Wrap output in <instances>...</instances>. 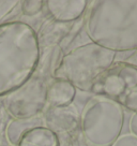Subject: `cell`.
I'll return each instance as SVG.
<instances>
[{
    "mask_svg": "<svg viewBox=\"0 0 137 146\" xmlns=\"http://www.w3.org/2000/svg\"><path fill=\"white\" fill-rule=\"evenodd\" d=\"M90 90L120 104L128 92L137 90V69L125 62L113 64L93 83Z\"/></svg>",
    "mask_w": 137,
    "mask_h": 146,
    "instance_id": "277c9868",
    "label": "cell"
},
{
    "mask_svg": "<svg viewBox=\"0 0 137 146\" xmlns=\"http://www.w3.org/2000/svg\"><path fill=\"white\" fill-rule=\"evenodd\" d=\"M25 146H59L58 137L47 128H38L27 137Z\"/></svg>",
    "mask_w": 137,
    "mask_h": 146,
    "instance_id": "ba28073f",
    "label": "cell"
},
{
    "mask_svg": "<svg viewBox=\"0 0 137 146\" xmlns=\"http://www.w3.org/2000/svg\"><path fill=\"white\" fill-rule=\"evenodd\" d=\"M123 62L130 64V66H132V67H134L135 69H137V50H134V53H133L132 55H130Z\"/></svg>",
    "mask_w": 137,
    "mask_h": 146,
    "instance_id": "4fadbf2b",
    "label": "cell"
},
{
    "mask_svg": "<svg viewBox=\"0 0 137 146\" xmlns=\"http://www.w3.org/2000/svg\"><path fill=\"white\" fill-rule=\"evenodd\" d=\"M122 106L106 97L92 98L79 116V131L89 146H110L121 134Z\"/></svg>",
    "mask_w": 137,
    "mask_h": 146,
    "instance_id": "3957f363",
    "label": "cell"
},
{
    "mask_svg": "<svg viewBox=\"0 0 137 146\" xmlns=\"http://www.w3.org/2000/svg\"><path fill=\"white\" fill-rule=\"evenodd\" d=\"M88 3L89 1L86 0L48 1L47 7L57 22L68 24L80 17L87 10Z\"/></svg>",
    "mask_w": 137,
    "mask_h": 146,
    "instance_id": "8992f818",
    "label": "cell"
},
{
    "mask_svg": "<svg viewBox=\"0 0 137 146\" xmlns=\"http://www.w3.org/2000/svg\"><path fill=\"white\" fill-rule=\"evenodd\" d=\"M128 130L130 133L137 137V111H135L128 120Z\"/></svg>",
    "mask_w": 137,
    "mask_h": 146,
    "instance_id": "7c38bea8",
    "label": "cell"
},
{
    "mask_svg": "<svg viewBox=\"0 0 137 146\" xmlns=\"http://www.w3.org/2000/svg\"><path fill=\"white\" fill-rule=\"evenodd\" d=\"M110 146H137V137L131 133L120 134Z\"/></svg>",
    "mask_w": 137,
    "mask_h": 146,
    "instance_id": "9c48e42d",
    "label": "cell"
},
{
    "mask_svg": "<svg viewBox=\"0 0 137 146\" xmlns=\"http://www.w3.org/2000/svg\"><path fill=\"white\" fill-rule=\"evenodd\" d=\"M68 134H71L70 140H68V146H89L84 140L80 131L74 130L73 132L68 133Z\"/></svg>",
    "mask_w": 137,
    "mask_h": 146,
    "instance_id": "8fae6325",
    "label": "cell"
},
{
    "mask_svg": "<svg viewBox=\"0 0 137 146\" xmlns=\"http://www.w3.org/2000/svg\"><path fill=\"white\" fill-rule=\"evenodd\" d=\"M120 105L124 108L131 110V111H137V90H133L128 92L126 96L124 97L122 101L120 102Z\"/></svg>",
    "mask_w": 137,
    "mask_h": 146,
    "instance_id": "30bf717a",
    "label": "cell"
},
{
    "mask_svg": "<svg viewBox=\"0 0 137 146\" xmlns=\"http://www.w3.org/2000/svg\"><path fill=\"white\" fill-rule=\"evenodd\" d=\"M115 57V52L93 42L86 43L64 55L57 67L56 75L75 88L90 90L93 83L111 67Z\"/></svg>",
    "mask_w": 137,
    "mask_h": 146,
    "instance_id": "7a4b0ae2",
    "label": "cell"
},
{
    "mask_svg": "<svg viewBox=\"0 0 137 146\" xmlns=\"http://www.w3.org/2000/svg\"><path fill=\"white\" fill-rule=\"evenodd\" d=\"M46 123L55 133H71L79 125V115L74 106H53L46 115Z\"/></svg>",
    "mask_w": 137,
    "mask_h": 146,
    "instance_id": "5b68a950",
    "label": "cell"
},
{
    "mask_svg": "<svg viewBox=\"0 0 137 146\" xmlns=\"http://www.w3.org/2000/svg\"><path fill=\"white\" fill-rule=\"evenodd\" d=\"M85 19L91 42L111 52L137 50V0L90 1Z\"/></svg>",
    "mask_w": 137,
    "mask_h": 146,
    "instance_id": "6da1fadb",
    "label": "cell"
},
{
    "mask_svg": "<svg viewBox=\"0 0 137 146\" xmlns=\"http://www.w3.org/2000/svg\"><path fill=\"white\" fill-rule=\"evenodd\" d=\"M76 95V88L64 80H57L46 91V99L53 106L70 105Z\"/></svg>",
    "mask_w": 137,
    "mask_h": 146,
    "instance_id": "52a82bcc",
    "label": "cell"
}]
</instances>
